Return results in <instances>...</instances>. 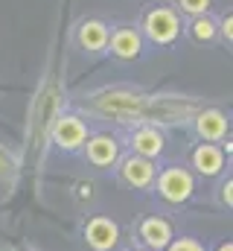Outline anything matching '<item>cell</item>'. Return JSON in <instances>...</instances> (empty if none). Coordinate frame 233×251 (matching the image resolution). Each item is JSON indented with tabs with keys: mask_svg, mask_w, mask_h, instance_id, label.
Returning <instances> with one entry per match:
<instances>
[{
	"mask_svg": "<svg viewBox=\"0 0 233 251\" xmlns=\"http://www.w3.org/2000/svg\"><path fill=\"white\" fill-rule=\"evenodd\" d=\"M192 35H195L198 41H210V38L216 35V24H213L207 15H198V18L192 21Z\"/></svg>",
	"mask_w": 233,
	"mask_h": 251,
	"instance_id": "obj_13",
	"label": "cell"
},
{
	"mask_svg": "<svg viewBox=\"0 0 233 251\" xmlns=\"http://www.w3.org/2000/svg\"><path fill=\"white\" fill-rule=\"evenodd\" d=\"M158 190H161V196H163L166 201L181 204V201H186V199L192 196L195 181H192V176H189L186 170H181V167H169V170L161 173V178H158Z\"/></svg>",
	"mask_w": 233,
	"mask_h": 251,
	"instance_id": "obj_2",
	"label": "cell"
},
{
	"mask_svg": "<svg viewBox=\"0 0 233 251\" xmlns=\"http://www.w3.org/2000/svg\"><path fill=\"white\" fill-rule=\"evenodd\" d=\"M172 225L163 219V216H149L140 222V240L146 243V249L152 251H163L172 243Z\"/></svg>",
	"mask_w": 233,
	"mask_h": 251,
	"instance_id": "obj_5",
	"label": "cell"
},
{
	"mask_svg": "<svg viewBox=\"0 0 233 251\" xmlns=\"http://www.w3.org/2000/svg\"><path fill=\"white\" fill-rule=\"evenodd\" d=\"M119 173H122V181H125L128 187H137V190L152 187V181H155V167H152V161H149V158H140V155L125 158L122 167H119Z\"/></svg>",
	"mask_w": 233,
	"mask_h": 251,
	"instance_id": "obj_4",
	"label": "cell"
},
{
	"mask_svg": "<svg viewBox=\"0 0 233 251\" xmlns=\"http://www.w3.org/2000/svg\"><path fill=\"white\" fill-rule=\"evenodd\" d=\"M219 251H233V246H231V243H222V246H219Z\"/></svg>",
	"mask_w": 233,
	"mask_h": 251,
	"instance_id": "obj_18",
	"label": "cell"
},
{
	"mask_svg": "<svg viewBox=\"0 0 233 251\" xmlns=\"http://www.w3.org/2000/svg\"><path fill=\"white\" fill-rule=\"evenodd\" d=\"M85 240L93 251H114L116 243H119V228L108 216H93L85 225Z\"/></svg>",
	"mask_w": 233,
	"mask_h": 251,
	"instance_id": "obj_3",
	"label": "cell"
},
{
	"mask_svg": "<svg viewBox=\"0 0 233 251\" xmlns=\"http://www.w3.org/2000/svg\"><path fill=\"white\" fill-rule=\"evenodd\" d=\"M116 155H119V146H116L114 137H108V134H96L88 143V161L93 167H111L116 161Z\"/></svg>",
	"mask_w": 233,
	"mask_h": 251,
	"instance_id": "obj_9",
	"label": "cell"
},
{
	"mask_svg": "<svg viewBox=\"0 0 233 251\" xmlns=\"http://www.w3.org/2000/svg\"><path fill=\"white\" fill-rule=\"evenodd\" d=\"M85 137H88V128H85V123L79 120V117H61L56 123V128H53V140H56L61 149H79L82 143H85Z\"/></svg>",
	"mask_w": 233,
	"mask_h": 251,
	"instance_id": "obj_6",
	"label": "cell"
},
{
	"mask_svg": "<svg viewBox=\"0 0 233 251\" xmlns=\"http://www.w3.org/2000/svg\"><path fill=\"white\" fill-rule=\"evenodd\" d=\"M231 190H233V184H231V181H225V184H222V204H228V207L233 204V196H231Z\"/></svg>",
	"mask_w": 233,
	"mask_h": 251,
	"instance_id": "obj_16",
	"label": "cell"
},
{
	"mask_svg": "<svg viewBox=\"0 0 233 251\" xmlns=\"http://www.w3.org/2000/svg\"><path fill=\"white\" fill-rule=\"evenodd\" d=\"M143 29H146V35L155 44H172L175 38H178V32H181V21H178V15H175L172 9L161 6V9H152L146 15Z\"/></svg>",
	"mask_w": 233,
	"mask_h": 251,
	"instance_id": "obj_1",
	"label": "cell"
},
{
	"mask_svg": "<svg viewBox=\"0 0 233 251\" xmlns=\"http://www.w3.org/2000/svg\"><path fill=\"white\" fill-rule=\"evenodd\" d=\"M131 146H134V152H137L140 158H149V161H152V158H158V155L163 152V134H161L158 128H152V126L137 128Z\"/></svg>",
	"mask_w": 233,
	"mask_h": 251,
	"instance_id": "obj_10",
	"label": "cell"
},
{
	"mask_svg": "<svg viewBox=\"0 0 233 251\" xmlns=\"http://www.w3.org/2000/svg\"><path fill=\"white\" fill-rule=\"evenodd\" d=\"M166 251H204L201 243H195V240H189V237H181V240H172Z\"/></svg>",
	"mask_w": 233,
	"mask_h": 251,
	"instance_id": "obj_14",
	"label": "cell"
},
{
	"mask_svg": "<svg viewBox=\"0 0 233 251\" xmlns=\"http://www.w3.org/2000/svg\"><path fill=\"white\" fill-rule=\"evenodd\" d=\"M181 9L198 18V15H204V12L210 9V0H181Z\"/></svg>",
	"mask_w": 233,
	"mask_h": 251,
	"instance_id": "obj_15",
	"label": "cell"
},
{
	"mask_svg": "<svg viewBox=\"0 0 233 251\" xmlns=\"http://www.w3.org/2000/svg\"><path fill=\"white\" fill-rule=\"evenodd\" d=\"M140 47H143V41H140V35L134 29H116L114 35H111V50H114V56H119V59L140 56Z\"/></svg>",
	"mask_w": 233,
	"mask_h": 251,
	"instance_id": "obj_11",
	"label": "cell"
},
{
	"mask_svg": "<svg viewBox=\"0 0 233 251\" xmlns=\"http://www.w3.org/2000/svg\"><path fill=\"white\" fill-rule=\"evenodd\" d=\"M192 167L201 173V176H219L222 167H225V152L213 143H201L195 152H192Z\"/></svg>",
	"mask_w": 233,
	"mask_h": 251,
	"instance_id": "obj_8",
	"label": "cell"
},
{
	"mask_svg": "<svg viewBox=\"0 0 233 251\" xmlns=\"http://www.w3.org/2000/svg\"><path fill=\"white\" fill-rule=\"evenodd\" d=\"M222 32H225V38H228V41L233 38V18H231V15L222 21Z\"/></svg>",
	"mask_w": 233,
	"mask_h": 251,
	"instance_id": "obj_17",
	"label": "cell"
},
{
	"mask_svg": "<svg viewBox=\"0 0 233 251\" xmlns=\"http://www.w3.org/2000/svg\"><path fill=\"white\" fill-rule=\"evenodd\" d=\"M195 131H198V137H201V140H210V143L225 140V134H228V120H225V114H222V111H216V108L201 111V114H198V120H195Z\"/></svg>",
	"mask_w": 233,
	"mask_h": 251,
	"instance_id": "obj_7",
	"label": "cell"
},
{
	"mask_svg": "<svg viewBox=\"0 0 233 251\" xmlns=\"http://www.w3.org/2000/svg\"><path fill=\"white\" fill-rule=\"evenodd\" d=\"M79 44L85 50H102L108 44V29L102 21H85L79 29Z\"/></svg>",
	"mask_w": 233,
	"mask_h": 251,
	"instance_id": "obj_12",
	"label": "cell"
}]
</instances>
